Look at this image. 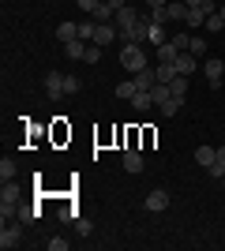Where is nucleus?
I'll list each match as a JSON object with an SVG mask.
<instances>
[{
  "instance_id": "nucleus-23",
  "label": "nucleus",
  "mask_w": 225,
  "mask_h": 251,
  "mask_svg": "<svg viewBox=\"0 0 225 251\" xmlns=\"http://www.w3.org/2000/svg\"><path fill=\"white\" fill-rule=\"evenodd\" d=\"M158 109H161V116H176V113L184 109V98H169V101L158 105Z\"/></svg>"
},
{
  "instance_id": "nucleus-24",
  "label": "nucleus",
  "mask_w": 225,
  "mask_h": 251,
  "mask_svg": "<svg viewBox=\"0 0 225 251\" xmlns=\"http://www.w3.org/2000/svg\"><path fill=\"white\" fill-rule=\"evenodd\" d=\"M150 98H154V105H165V101H169V98H173V90H169V86H165V83H158V86H154V90H150Z\"/></svg>"
},
{
  "instance_id": "nucleus-29",
  "label": "nucleus",
  "mask_w": 225,
  "mask_h": 251,
  "mask_svg": "<svg viewBox=\"0 0 225 251\" xmlns=\"http://www.w3.org/2000/svg\"><path fill=\"white\" fill-rule=\"evenodd\" d=\"M188 52H192V56H203V52H206V38H192Z\"/></svg>"
},
{
  "instance_id": "nucleus-11",
  "label": "nucleus",
  "mask_w": 225,
  "mask_h": 251,
  "mask_svg": "<svg viewBox=\"0 0 225 251\" xmlns=\"http://www.w3.org/2000/svg\"><path fill=\"white\" fill-rule=\"evenodd\" d=\"M131 79H135V86H139V90H154V86H158V72H154V68H143V72L131 75Z\"/></svg>"
},
{
  "instance_id": "nucleus-22",
  "label": "nucleus",
  "mask_w": 225,
  "mask_h": 251,
  "mask_svg": "<svg viewBox=\"0 0 225 251\" xmlns=\"http://www.w3.org/2000/svg\"><path fill=\"white\" fill-rule=\"evenodd\" d=\"M206 19H210V15H206L203 8H188V19L184 23H188V26H206Z\"/></svg>"
},
{
  "instance_id": "nucleus-25",
  "label": "nucleus",
  "mask_w": 225,
  "mask_h": 251,
  "mask_svg": "<svg viewBox=\"0 0 225 251\" xmlns=\"http://www.w3.org/2000/svg\"><path fill=\"white\" fill-rule=\"evenodd\" d=\"M113 15H117V11L109 8L105 0H101V4H98V8H94V19H98V23H113Z\"/></svg>"
},
{
  "instance_id": "nucleus-30",
  "label": "nucleus",
  "mask_w": 225,
  "mask_h": 251,
  "mask_svg": "<svg viewBox=\"0 0 225 251\" xmlns=\"http://www.w3.org/2000/svg\"><path fill=\"white\" fill-rule=\"evenodd\" d=\"M206 176H210V180H225V165H218V161H214V165H206Z\"/></svg>"
},
{
  "instance_id": "nucleus-8",
  "label": "nucleus",
  "mask_w": 225,
  "mask_h": 251,
  "mask_svg": "<svg viewBox=\"0 0 225 251\" xmlns=\"http://www.w3.org/2000/svg\"><path fill=\"white\" fill-rule=\"evenodd\" d=\"M188 19V4L184 0H169L165 4V23H184Z\"/></svg>"
},
{
  "instance_id": "nucleus-33",
  "label": "nucleus",
  "mask_w": 225,
  "mask_h": 251,
  "mask_svg": "<svg viewBox=\"0 0 225 251\" xmlns=\"http://www.w3.org/2000/svg\"><path fill=\"white\" fill-rule=\"evenodd\" d=\"M75 232H79V236H90V221H86V218H75Z\"/></svg>"
},
{
  "instance_id": "nucleus-20",
  "label": "nucleus",
  "mask_w": 225,
  "mask_h": 251,
  "mask_svg": "<svg viewBox=\"0 0 225 251\" xmlns=\"http://www.w3.org/2000/svg\"><path fill=\"white\" fill-rule=\"evenodd\" d=\"M56 38H60V42H72V38H79V23H60V26H56Z\"/></svg>"
},
{
  "instance_id": "nucleus-38",
  "label": "nucleus",
  "mask_w": 225,
  "mask_h": 251,
  "mask_svg": "<svg viewBox=\"0 0 225 251\" xmlns=\"http://www.w3.org/2000/svg\"><path fill=\"white\" fill-rule=\"evenodd\" d=\"M218 165H225V147H218Z\"/></svg>"
},
{
  "instance_id": "nucleus-13",
  "label": "nucleus",
  "mask_w": 225,
  "mask_h": 251,
  "mask_svg": "<svg viewBox=\"0 0 225 251\" xmlns=\"http://www.w3.org/2000/svg\"><path fill=\"white\" fill-rule=\"evenodd\" d=\"M173 64H176V72H180V75H192L195 68H199V60H192V52H188V49H184V52H180V56H176Z\"/></svg>"
},
{
  "instance_id": "nucleus-28",
  "label": "nucleus",
  "mask_w": 225,
  "mask_h": 251,
  "mask_svg": "<svg viewBox=\"0 0 225 251\" xmlns=\"http://www.w3.org/2000/svg\"><path fill=\"white\" fill-rule=\"evenodd\" d=\"M11 176H15V161L4 157V161H0V180H11Z\"/></svg>"
},
{
  "instance_id": "nucleus-31",
  "label": "nucleus",
  "mask_w": 225,
  "mask_h": 251,
  "mask_svg": "<svg viewBox=\"0 0 225 251\" xmlns=\"http://www.w3.org/2000/svg\"><path fill=\"white\" fill-rule=\"evenodd\" d=\"M225 26V19H222V11H214V15H210V19H206V30H222Z\"/></svg>"
},
{
  "instance_id": "nucleus-27",
  "label": "nucleus",
  "mask_w": 225,
  "mask_h": 251,
  "mask_svg": "<svg viewBox=\"0 0 225 251\" xmlns=\"http://www.w3.org/2000/svg\"><path fill=\"white\" fill-rule=\"evenodd\" d=\"M42 218V210H34V206H19V221L26 225V221H38Z\"/></svg>"
},
{
  "instance_id": "nucleus-7",
  "label": "nucleus",
  "mask_w": 225,
  "mask_h": 251,
  "mask_svg": "<svg viewBox=\"0 0 225 251\" xmlns=\"http://www.w3.org/2000/svg\"><path fill=\"white\" fill-rule=\"evenodd\" d=\"M45 94L49 98H64V72H49L45 75Z\"/></svg>"
},
{
  "instance_id": "nucleus-39",
  "label": "nucleus",
  "mask_w": 225,
  "mask_h": 251,
  "mask_svg": "<svg viewBox=\"0 0 225 251\" xmlns=\"http://www.w3.org/2000/svg\"><path fill=\"white\" fill-rule=\"evenodd\" d=\"M184 4H188V8H199V4H203V0H184Z\"/></svg>"
},
{
  "instance_id": "nucleus-18",
  "label": "nucleus",
  "mask_w": 225,
  "mask_h": 251,
  "mask_svg": "<svg viewBox=\"0 0 225 251\" xmlns=\"http://www.w3.org/2000/svg\"><path fill=\"white\" fill-rule=\"evenodd\" d=\"M188 79H192V75H176V79L169 83L173 98H184V101H188Z\"/></svg>"
},
{
  "instance_id": "nucleus-4",
  "label": "nucleus",
  "mask_w": 225,
  "mask_h": 251,
  "mask_svg": "<svg viewBox=\"0 0 225 251\" xmlns=\"http://www.w3.org/2000/svg\"><path fill=\"white\" fill-rule=\"evenodd\" d=\"M113 23H117V30L124 34V30H131V26H135V23H139V11L131 8V4H124V8H120L117 15H113Z\"/></svg>"
},
{
  "instance_id": "nucleus-35",
  "label": "nucleus",
  "mask_w": 225,
  "mask_h": 251,
  "mask_svg": "<svg viewBox=\"0 0 225 251\" xmlns=\"http://www.w3.org/2000/svg\"><path fill=\"white\" fill-rule=\"evenodd\" d=\"M49 251H68V240L64 236H53V240H49Z\"/></svg>"
},
{
  "instance_id": "nucleus-2",
  "label": "nucleus",
  "mask_w": 225,
  "mask_h": 251,
  "mask_svg": "<svg viewBox=\"0 0 225 251\" xmlns=\"http://www.w3.org/2000/svg\"><path fill=\"white\" fill-rule=\"evenodd\" d=\"M0 218H19V188L4 180V188H0Z\"/></svg>"
},
{
  "instance_id": "nucleus-32",
  "label": "nucleus",
  "mask_w": 225,
  "mask_h": 251,
  "mask_svg": "<svg viewBox=\"0 0 225 251\" xmlns=\"http://www.w3.org/2000/svg\"><path fill=\"white\" fill-rule=\"evenodd\" d=\"M75 90H79V79H75V75H68V72H64V94H75Z\"/></svg>"
},
{
  "instance_id": "nucleus-9",
  "label": "nucleus",
  "mask_w": 225,
  "mask_h": 251,
  "mask_svg": "<svg viewBox=\"0 0 225 251\" xmlns=\"http://www.w3.org/2000/svg\"><path fill=\"white\" fill-rule=\"evenodd\" d=\"M143 165H147V161H143L139 147H128V150H124V169H128V173H143Z\"/></svg>"
},
{
  "instance_id": "nucleus-10",
  "label": "nucleus",
  "mask_w": 225,
  "mask_h": 251,
  "mask_svg": "<svg viewBox=\"0 0 225 251\" xmlns=\"http://www.w3.org/2000/svg\"><path fill=\"white\" fill-rule=\"evenodd\" d=\"M113 38H120L117 23H98V34H94V42H98V45H109Z\"/></svg>"
},
{
  "instance_id": "nucleus-41",
  "label": "nucleus",
  "mask_w": 225,
  "mask_h": 251,
  "mask_svg": "<svg viewBox=\"0 0 225 251\" xmlns=\"http://www.w3.org/2000/svg\"><path fill=\"white\" fill-rule=\"evenodd\" d=\"M222 188H225V180H222Z\"/></svg>"
},
{
  "instance_id": "nucleus-6",
  "label": "nucleus",
  "mask_w": 225,
  "mask_h": 251,
  "mask_svg": "<svg viewBox=\"0 0 225 251\" xmlns=\"http://www.w3.org/2000/svg\"><path fill=\"white\" fill-rule=\"evenodd\" d=\"M203 75H206V83L218 90V86H222V79H225V64H222V60H206V64H203Z\"/></svg>"
},
{
  "instance_id": "nucleus-5",
  "label": "nucleus",
  "mask_w": 225,
  "mask_h": 251,
  "mask_svg": "<svg viewBox=\"0 0 225 251\" xmlns=\"http://www.w3.org/2000/svg\"><path fill=\"white\" fill-rule=\"evenodd\" d=\"M147 210H150V214H161V210H169V191H165V188H154V191L147 195Z\"/></svg>"
},
{
  "instance_id": "nucleus-26",
  "label": "nucleus",
  "mask_w": 225,
  "mask_h": 251,
  "mask_svg": "<svg viewBox=\"0 0 225 251\" xmlns=\"http://www.w3.org/2000/svg\"><path fill=\"white\" fill-rule=\"evenodd\" d=\"M83 60H86V64H98V60H101V45L90 42V45H86V56H83Z\"/></svg>"
},
{
  "instance_id": "nucleus-15",
  "label": "nucleus",
  "mask_w": 225,
  "mask_h": 251,
  "mask_svg": "<svg viewBox=\"0 0 225 251\" xmlns=\"http://www.w3.org/2000/svg\"><path fill=\"white\" fill-rule=\"evenodd\" d=\"M195 161H199V165H214V161H218V147H199V150H195Z\"/></svg>"
},
{
  "instance_id": "nucleus-12",
  "label": "nucleus",
  "mask_w": 225,
  "mask_h": 251,
  "mask_svg": "<svg viewBox=\"0 0 225 251\" xmlns=\"http://www.w3.org/2000/svg\"><path fill=\"white\" fill-rule=\"evenodd\" d=\"M86 45H90V42H83V38H72V42H64V52L72 56V60H83V56H86Z\"/></svg>"
},
{
  "instance_id": "nucleus-14",
  "label": "nucleus",
  "mask_w": 225,
  "mask_h": 251,
  "mask_svg": "<svg viewBox=\"0 0 225 251\" xmlns=\"http://www.w3.org/2000/svg\"><path fill=\"white\" fill-rule=\"evenodd\" d=\"M150 105H154V98H150V90H135V98H131V109H135V113H147Z\"/></svg>"
},
{
  "instance_id": "nucleus-1",
  "label": "nucleus",
  "mask_w": 225,
  "mask_h": 251,
  "mask_svg": "<svg viewBox=\"0 0 225 251\" xmlns=\"http://www.w3.org/2000/svg\"><path fill=\"white\" fill-rule=\"evenodd\" d=\"M120 64H124V72H128V75H139L143 68H150L143 45H131V42H124V49H120Z\"/></svg>"
},
{
  "instance_id": "nucleus-40",
  "label": "nucleus",
  "mask_w": 225,
  "mask_h": 251,
  "mask_svg": "<svg viewBox=\"0 0 225 251\" xmlns=\"http://www.w3.org/2000/svg\"><path fill=\"white\" fill-rule=\"evenodd\" d=\"M222 19H225V4H222Z\"/></svg>"
},
{
  "instance_id": "nucleus-19",
  "label": "nucleus",
  "mask_w": 225,
  "mask_h": 251,
  "mask_svg": "<svg viewBox=\"0 0 225 251\" xmlns=\"http://www.w3.org/2000/svg\"><path fill=\"white\" fill-rule=\"evenodd\" d=\"M154 72H158V83H165V86H169L173 79H176V75H180V72H176V64H158V68H154Z\"/></svg>"
},
{
  "instance_id": "nucleus-21",
  "label": "nucleus",
  "mask_w": 225,
  "mask_h": 251,
  "mask_svg": "<svg viewBox=\"0 0 225 251\" xmlns=\"http://www.w3.org/2000/svg\"><path fill=\"white\" fill-rule=\"evenodd\" d=\"M135 90H139V86H135V79H124V83H120L117 90H113V94H117V98H124V101H131V98H135Z\"/></svg>"
},
{
  "instance_id": "nucleus-16",
  "label": "nucleus",
  "mask_w": 225,
  "mask_h": 251,
  "mask_svg": "<svg viewBox=\"0 0 225 251\" xmlns=\"http://www.w3.org/2000/svg\"><path fill=\"white\" fill-rule=\"evenodd\" d=\"M176 56H180V49H176V45H173V42L158 45V64H173V60H176Z\"/></svg>"
},
{
  "instance_id": "nucleus-17",
  "label": "nucleus",
  "mask_w": 225,
  "mask_h": 251,
  "mask_svg": "<svg viewBox=\"0 0 225 251\" xmlns=\"http://www.w3.org/2000/svg\"><path fill=\"white\" fill-rule=\"evenodd\" d=\"M150 45H165L169 42V34H165V23H150V38H147Z\"/></svg>"
},
{
  "instance_id": "nucleus-36",
  "label": "nucleus",
  "mask_w": 225,
  "mask_h": 251,
  "mask_svg": "<svg viewBox=\"0 0 225 251\" xmlns=\"http://www.w3.org/2000/svg\"><path fill=\"white\" fill-rule=\"evenodd\" d=\"M105 4H109V8H113V11H120V8H124V4H128V0H105Z\"/></svg>"
},
{
  "instance_id": "nucleus-37",
  "label": "nucleus",
  "mask_w": 225,
  "mask_h": 251,
  "mask_svg": "<svg viewBox=\"0 0 225 251\" xmlns=\"http://www.w3.org/2000/svg\"><path fill=\"white\" fill-rule=\"evenodd\" d=\"M150 8H165V4H169V0H147Z\"/></svg>"
},
{
  "instance_id": "nucleus-3",
  "label": "nucleus",
  "mask_w": 225,
  "mask_h": 251,
  "mask_svg": "<svg viewBox=\"0 0 225 251\" xmlns=\"http://www.w3.org/2000/svg\"><path fill=\"white\" fill-rule=\"evenodd\" d=\"M23 244V221H4V229H0V248L4 251H11V248H19Z\"/></svg>"
},
{
  "instance_id": "nucleus-34",
  "label": "nucleus",
  "mask_w": 225,
  "mask_h": 251,
  "mask_svg": "<svg viewBox=\"0 0 225 251\" xmlns=\"http://www.w3.org/2000/svg\"><path fill=\"white\" fill-rule=\"evenodd\" d=\"M75 4H79V8H83L86 15H94V8H98V4H101V0H75Z\"/></svg>"
}]
</instances>
